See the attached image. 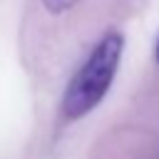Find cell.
Segmentation results:
<instances>
[{
    "label": "cell",
    "instance_id": "cell-1",
    "mask_svg": "<svg viewBox=\"0 0 159 159\" xmlns=\"http://www.w3.org/2000/svg\"><path fill=\"white\" fill-rule=\"evenodd\" d=\"M124 50V35L119 30H109L99 37V42L92 47L82 67L70 80L65 97H62V114L67 119H82L89 114L109 92L119 60Z\"/></svg>",
    "mask_w": 159,
    "mask_h": 159
},
{
    "label": "cell",
    "instance_id": "cell-3",
    "mask_svg": "<svg viewBox=\"0 0 159 159\" xmlns=\"http://www.w3.org/2000/svg\"><path fill=\"white\" fill-rule=\"evenodd\" d=\"M154 57H157V62H159V37H157V47H154Z\"/></svg>",
    "mask_w": 159,
    "mask_h": 159
},
{
    "label": "cell",
    "instance_id": "cell-2",
    "mask_svg": "<svg viewBox=\"0 0 159 159\" xmlns=\"http://www.w3.org/2000/svg\"><path fill=\"white\" fill-rule=\"evenodd\" d=\"M75 2H77V0H42V5H45L50 12H55V15H60V12L70 10Z\"/></svg>",
    "mask_w": 159,
    "mask_h": 159
}]
</instances>
